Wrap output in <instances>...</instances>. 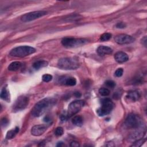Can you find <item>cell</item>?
I'll use <instances>...</instances> for the list:
<instances>
[{
	"label": "cell",
	"mask_w": 147,
	"mask_h": 147,
	"mask_svg": "<svg viewBox=\"0 0 147 147\" xmlns=\"http://www.w3.org/2000/svg\"><path fill=\"white\" fill-rule=\"evenodd\" d=\"M56 102L53 98H45L38 101L32 109V115L34 117H38L45 113L48 109L52 107Z\"/></svg>",
	"instance_id": "cell-1"
},
{
	"label": "cell",
	"mask_w": 147,
	"mask_h": 147,
	"mask_svg": "<svg viewBox=\"0 0 147 147\" xmlns=\"http://www.w3.org/2000/svg\"><path fill=\"white\" fill-rule=\"evenodd\" d=\"M124 126L128 129H145L143 120L138 115L135 114H130L127 115L125 120Z\"/></svg>",
	"instance_id": "cell-2"
},
{
	"label": "cell",
	"mask_w": 147,
	"mask_h": 147,
	"mask_svg": "<svg viewBox=\"0 0 147 147\" xmlns=\"http://www.w3.org/2000/svg\"><path fill=\"white\" fill-rule=\"evenodd\" d=\"M57 66L61 69L73 70L79 67L80 63L75 57H63L58 60Z\"/></svg>",
	"instance_id": "cell-3"
},
{
	"label": "cell",
	"mask_w": 147,
	"mask_h": 147,
	"mask_svg": "<svg viewBox=\"0 0 147 147\" xmlns=\"http://www.w3.org/2000/svg\"><path fill=\"white\" fill-rule=\"evenodd\" d=\"M36 51V49L32 47L27 45L20 46L12 49L9 53V55L13 57H24L35 53Z\"/></svg>",
	"instance_id": "cell-4"
},
{
	"label": "cell",
	"mask_w": 147,
	"mask_h": 147,
	"mask_svg": "<svg viewBox=\"0 0 147 147\" xmlns=\"http://www.w3.org/2000/svg\"><path fill=\"white\" fill-rule=\"evenodd\" d=\"M100 103V107L96 110L98 115L100 117H103L109 114L114 108V103L109 98H104L101 99Z\"/></svg>",
	"instance_id": "cell-5"
},
{
	"label": "cell",
	"mask_w": 147,
	"mask_h": 147,
	"mask_svg": "<svg viewBox=\"0 0 147 147\" xmlns=\"http://www.w3.org/2000/svg\"><path fill=\"white\" fill-rule=\"evenodd\" d=\"M87 42L84 38L64 37L61 40V44L66 48H75L85 44Z\"/></svg>",
	"instance_id": "cell-6"
},
{
	"label": "cell",
	"mask_w": 147,
	"mask_h": 147,
	"mask_svg": "<svg viewBox=\"0 0 147 147\" xmlns=\"http://www.w3.org/2000/svg\"><path fill=\"white\" fill-rule=\"evenodd\" d=\"M84 101L83 100H75L71 102L68 107V110L66 113L67 118H70L74 115L77 114L84 105Z\"/></svg>",
	"instance_id": "cell-7"
},
{
	"label": "cell",
	"mask_w": 147,
	"mask_h": 147,
	"mask_svg": "<svg viewBox=\"0 0 147 147\" xmlns=\"http://www.w3.org/2000/svg\"><path fill=\"white\" fill-rule=\"evenodd\" d=\"M29 102V98L25 95H21L17 98L12 106L13 112H18L24 110Z\"/></svg>",
	"instance_id": "cell-8"
},
{
	"label": "cell",
	"mask_w": 147,
	"mask_h": 147,
	"mask_svg": "<svg viewBox=\"0 0 147 147\" xmlns=\"http://www.w3.org/2000/svg\"><path fill=\"white\" fill-rule=\"evenodd\" d=\"M47 14V11L44 10L32 11L22 15L21 17V20L24 22H30L33 20H36L38 18L42 17Z\"/></svg>",
	"instance_id": "cell-9"
},
{
	"label": "cell",
	"mask_w": 147,
	"mask_h": 147,
	"mask_svg": "<svg viewBox=\"0 0 147 147\" xmlns=\"http://www.w3.org/2000/svg\"><path fill=\"white\" fill-rule=\"evenodd\" d=\"M116 43L120 45L129 44L133 43L135 41V38L130 35L125 34H121L116 36L114 38Z\"/></svg>",
	"instance_id": "cell-10"
},
{
	"label": "cell",
	"mask_w": 147,
	"mask_h": 147,
	"mask_svg": "<svg viewBox=\"0 0 147 147\" xmlns=\"http://www.w3.org/2000/svg\"><path fill=\"white\" fill-rule=\"evenodd\" d=\"M47 129V126L44 125H37L32 127L31 134L34 136H40L44 134Z\"/></svg>",
	"instance_id": "cell-11"
},
{
	"label": "cell",
	"mask_w": 147,
	"mask_h": 147,
	"mask_svg": "<svg viewBox=\"0 0 147 147\" xmlns=\"http://www.w3.org/2000/svg\"><path fill=\"white\" fill-rule=\"evenodd\" d=\"M145 133H146V130L145 129H137L129 136V140L134 142L138 139L142 138L145 134Z\"/></svg>",
	"instance_id": "cell-12"
},
{
	"label": "cell",
	"mask_w": 147,
	"mask_h": 147,
	"mask_svg": "<svg viewBox=\"0 0 147 147\" xmlns=\"http://www.w3.org/2000/svg\"><path fill=\"white\" fill-rule=\"evenodd\" d=\"M114 59L118 63H122L129 60V56L124 52H117L114 55Z\"/></svg>",
	"instance_id": "cell-13"
},
{
	"label": "cell",
	"mask_w": 147,
	"mask_h": 147,
	"mask_svg": "<svg viewBox=\"0 0 147 147\" xmlns=\"http://www.w3.org/2000/svg\"><path fill=\"white\" fill-rule=\"evenodd\" d=\"M60 82L68 86H74L76 84V80L74 77L63 76L60 78Z\"/></svg>",
	"instance_id": "cell-14"
},
{
	"label": "cell",
	"mask_w": 147,
	"mask_h": 147,
	"mask_svg": "<svg viewBox=\"0 0 147 147\" xmlns=\"http://www.w3.org/2000/svg\"><path fill=\"white\" fill-rule=\"evenodd\" d=\"M96 52L100 56H105L106 55L111 54L113 53V49L110 47L105 45H100L98 47Z\"/></svg>",
	"instance_id": "cell-15"
},
{
	"label": "cell",
	"mask_w": 147,
	"mask_h": 147,
	"mask_svg": "<svg viewBox=\"0 0 147 147\" xmlns=\"http://www.w3.org/2000/svg\"><path fill=\"white\" fill-rule=\"evenodd\" d=\"M140 97L141 94L138 91H129L126 95V98H127V99L131 102H136L138 100Z\"/></svg>",
	"instance_id": "cell-16"
},
{
	"label": "cell",
	"mask_w": 147,
	"mask_h": 147,
	"mask_svg": "<svg viewBox=\"0 0 147 147\" xmlns=\"http://www.w3.org/2000/svg\"><path fill=\"white\" fill-rule=\"evenodd\" d=\"M0 97L2 99L9 102L10 100V93L9 91L7 89V86H4L1 92V94H0Z\"/></svg>",
	"instance_id": "cell-17"
},
{
	"label": "cell",
	"mask_w": 147,
	"mask_h": 147,
	"mask_svg": "<svg viewBox=\"0 0 147 147\" xmlns=\"http://www.w3.org/2000/svg\"><path fill=\"white\" fill-rule=\"evenodd\" d=\"M22 64L18 61H13L8 66V69L11 71H16L19 70L22 67Z\"/></svg>",
	"instance_id": "cell-18"
},
{
	"label": "cell",
	"mask_w": 147,
	"mask_h": 147,
	"mask_svg": "<svg viewBox=\"0 0 147 147\" xmlns=\"http://www.w3.org/2000/svg\"><path fill=\"white\" fill-rule=\"evenodd\" d=\"M48 64V62L45 60H38L35 61L32 66L33 68L35 69H39L41 68H43L45 67H47Z\"/></svg>",
	"instance_id": "cell-19"
},
{
	"label": "cell",
	"mask_w": 147,
	"mask_h": 147,
	"mask_svg": "<svg viewBox=\"0 0 147 147\" xmlns=\"http://www.w3.org/2000/svg\"><path fill=\"white\" fill-rule=\"evenodd\" d=\"M20 129L18 127H16L14 129H11L7 132V134L6 135V138L7 140H10L14 138L16 134L19 132Z\"/></svg>",
	"instance_id": "cell-20"
},
{
	"label": "cell",
	"mask_w": 147,
	"mask_h": 147,
	"mask_svg": "<svg viewBox=\"0 0 147 147\" xmlns=\"http://www.w3.org/2000/svg\"><path fill=\"white\" fill-rule=\"evenodd\" d=\"M72 123L76 126H82L83 123V117L80 115H76L72 119Z\"/></svg>",
	"instance_id": "cell-21"
},
{
	"label": "cell",
	"mask_w": 147,
	"mask_h": 147,
	"mask_svg": "<svg viewBox=\"0 0 147 147\" xmlns=\"http://www.w3.org/2000/svg\"><path fill=\"white\" fill-rule=\"evenodd\" d=\"M145 141H146V138H142L138 139V140L134 141L133 144L131 145V146H136V147L141 146L144 144V142Z\"/></svg>",
	"instance_id": "cell-22"
},
{
	"label": "cell",
	"mask_w": 147,
	"mask_h": 147,
	"mask_svg": "<svg viewBox=\"0 0 147 147\" xmlns=\"http://www.w3.org/2000/svg\"><path fill=\"white\" fill-rule=\"evenodd\" d=\"M112 35L111 33H104L103 34H102L100 37V40L101 41H106L109 40L111 37Z\"/></svg>",
	"instance_id": "cell-23"
},
{
	"label": "cell",
	"mask_w": 147,
	"mask_h": 147,
	"mask_svg": "<svg viewBox=\"0 0 147 147\" xmlns=\"http://www.w3.org/2000/svg\"><path fill=\"white\" fill-rule=\"evenodd\" d=\"M99 93L102 96H106L110 94V90L107 88H105V87L100 88L99 90Z\"/></svg>",
	"instance_id": "cell-24"
},
{
	"label": "cell",
	"mask_w": 147,
	"mask_h": 147,
	"mask_svg": "<svg viewBox=\"0 0 147 147\" xmlns=\"http://www.w3.org/2000/svg\"><path fill=\"white\" fill-rule=\"evenodd\" d=\"M53 77L50 74H44L42 75V80L43 82H50L51 80H52Z\"/></svg>",
	"instance_id": "cell-25"
},
{
	"label": "cell",
	"mask_w": 147,
	"mask_h": 147,
	"mask_svg": "<svg viewBox=\"0 0 147 147\" xmlns=\"http://www.w3.org/2000/svg\"><path fill=\"white\" fill-rule=\"evenodd\" d=\"M63 133H64V130L61 127H57L55 131V134L57 137L61 136L63 134Z\"/></svg>",
	"instance_id": "cell-26"
},
{
	"label": "cell",
	"mask_w": 147,
	"mask_h": 147,
	"mask_svg": "<svg viewBox=\"0 0 147 147\" xmlns=\"http://www.w3.org/2000/svg\"><path fill=\"white\" fill-rule=\"evenodd\" d=\"M105 84L109 87H110L111 88L115 87V83L113 81V80H107L105 82Z\"/></svg>",
	"instance_id": "cell-27"
},
{
	"label": "cell",
	"mask_w": 147,
	"mask_h": 147,
	"mask_svg": "<svg viewBox=\"0 0 147 147\" xmlns=\"http://www.w3.org/2000/svg\"><path fill=\"white\" fill-rule=\"evenodd\" d=\"M123 70L122 68H118L115 72V75L117 76V77H121L123 75Z\"/></svg>",
	"instance_id": "cell-28"
},
{
	"label": "cell",
	"mask_w": 147,
	"mask_h": 147,
	"mask_svg": "<svg viewBox=\"0 0 147 147\" xmlns=\"http://www.w3.org/2000/svg\"><path fill=\"white\" fill-rule=\"evenodd\" d=\"M1 126L2 127H6L9 123V120L6 118H3L1 119Z\"/></svg>",
	"instance_id": "cell-29"
},
{
	"label": "cell",
	"mask_w": 147,
	"mask_h": 147,
	"mask_svg": "<svg viewBox=\"0 0 147 147\" xmlns=\"http://www.w3.org/2000/svg\"><path fill=\"white\" fill-rule=\"evenodd\" d=\"M126 26V24H125V23H123V22H122L117 23V24H116V25H115V27H116L117 28H119V29L125 28Z\"/></svg>",
	"instance_id": "cell-30"
},
{
	"label": "cell",
	"mask_w": 147,
	"mask_h": 147,
	"mask_svg": "<svg viewBox=\"0 0 147 147\" xmlns=\"http://www.w3.org/2000/svg\"><path fill=\"white\" fill-rule=\"evenodd\" d=\"M70 146L72 147H78L80 146L79 143L78 141H73L71 142L70 144Z\"/></svg>",
	"instance_id": "cell-31"
},
{
	"label": "cell",
	"mask_w": 147,
	"mask_h": 147,
	"mask_svg": "<svg viewBox=\"0 0 147 147\" xmlns=\"http://www.w3.org/2000/svg\"><path fill=\"white\" fill-rule=\"evenodd\" d=\"M141 43H142V45H144L145 47H146V36H144L142 38V40H141Z\"/></svg>",
	"instance_id": "cell-32"
},
{
	"label": "cell",
	"mask_w": 147,
	"mask_h": 147,
	"mask_svg": "<svg viewBox=\"0 0 147 147\" xmlns=\"http://www.w3.org/2000/svg\"><path fill=\"white\" fill-rule=\"evenodd\" d=\"M74 95L76 97V98H80L82 95L81 93L80 92H78V91H76L74 93Z\"/></svg>",
	"instance_id": "cell-33"
},
{
	"label": "cell",
	"mask_w": 147,
	"mask_h": 147,
	"mask_svg": "<svg viewBox=\"0 0 147 147\" xmlns=\"http://www.w3.org/2000/svg\"><path fill=\"white\" fill-rule=\"evenodd\" d=\"M43 121H44V122H49V121H51V119H50V118H49L48 116H45V117L44 118Z\"/></svg>",
	"instance_id": "cell-34"
},
{
	"label": "cell",
	"mask_w": 147,
	"mask_h": 147,
	"mask_svg": "<svg viewBox=\"0 0 147 147\" xmlns=\"http://www.w3.org/2000/svg\"><path fill=\"white\" fill-rule=\"evenodd\" d=\"M64 145H65L63 142H59L56 145L57 146H64Z\"/></svg>",
	"instance_id": "cell-35"
}]
</instances>
